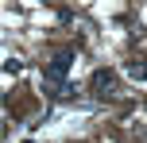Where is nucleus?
<instances>
[{"instance_id":"nucleus-1","label":"nucleus","mask_w":147,"mask_h":143,"mask_svg":"<svg viewBox=\"0 0 147 143\" xmlns=\"http://www.w3.org/2000/svg\"><path fill=\"white\" fill-rule=\"evenodd\" d=\"M70 66H74V46H62V50L51 58V66L43 70V81H47V85H58V89H62V85H66Z\"/></svg>"},{"instance_id":"nucleus-2","label":"nucleus","mask_w":147,"mask_h":143,"mask_svg":"<svg viewBox=\"0 0 147 143\" xmlns=\"http://www.w3.org/2000/svg\"><path fill=\"white\" fill-rule=\"evenodd\" d=\"M89 85H93V93H101V97H105V89H112V85H116V70H93Z\"/></svg>"},{"instance_id":"nucleus-3","label":"nucleus","mask_w":147,"mask_h":143,"mask_svg":"<svg viewBox=\"0 0 147 143\" xmlns=\"http://www.w3.org/2000/svg\"><path fill=\"white\" fill-rule=\"evenodd\" d=\"M20 66H23L20 58H4V74H8V77H16V74H20Z\"/></svg>"},{"instance_id":"nucleus-4","label":"nucleus","mask_w":147,"mask_h":143,"mask_svg":"<svg viewBox=\"0 0 147 143\" xmlns=\"http://www.w3.org/2000/svg\"><path fill=\"white\" fill-rule=\"evenodd\" d=\"M128 74H132L136 81H147V66H136V62H128Z\"/></svg>"}]
</instances>
